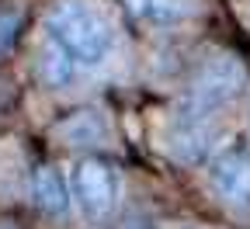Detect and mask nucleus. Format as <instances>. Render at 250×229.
Returning a JSON list of instances; mask_svg holds the SVG:
<instances>
[{
  "label": "nucleus",
  "mask_w": 250,
  "mask_h": 229,
  "mask_svg": "<svg viewBox=\"0 0 250 229\" xmlns=\"http://www.w3.org/2000/svg\"><path fill=\"white\" fill-rule=\"evenodd\" d=\"M45 28H49V39H56L83 66H98L111 52L108 18L98 7L83 4V0H59V4H52Z\"/></svg>",
  "instance_id": "f257e3e1"
},
{
  "label": "nucleus",
  "mask_w": 250,
  "mask_h": 229,
  "mask_svg": "<svg viewBox=\"0 0 250 229\" xmlns=\"http://www.w3.org/2000/svg\"><path fill=\"white\" fill-rule=\"evenodd\" d=\"M243 87H247V66L236 56L219 52V56H208L198 66L191 87H188L184 104L202 111V115H215V111H223L226 104H233L236 97L243 94Z\"/></svg>",
  "instance_id": "f03ea898"
},
{
  "label": "nucleus",
  "mask_w": 250,
  "mask_h": 229,
  "mask_svg": "<svg viewBox=\"0 0 250 229\" xmlns=\"http://www.w3.org/2000/svg\"><path fill=\"white\" fill-rule=\"evenodd\" d=\"M215 143V115H202L181 104V111L167 125V153L181 163H202Z\"/></svg>",
  "instance_id": "7ed1b4c3"
},
{
  "label": "nucleus",
  "mask_w": 250,
  "mask_h": 229,
  "mask_svg": "<svg viewBox=\"0 0 250 229\" xmlns=\"http://www.w3.org/2000/svg\"><path fill=\"white\" fill-rule=\"evenodd\" d=\"M208 184L219 202H226L233 208L250 205V149L247 146L223 149L208 167Z\"/></svg>",
  "instance_id": "20e7f679"
},
{
  "label": "nucleus",
  "mask_w": 250,
  "mask_h": 229,
  "mask_svg": "<svg viewBox=\"0 0 250 229\" xmlns=\"http://www.w3.org/2000/svg\"><path fill=\"white\" fill-rule=\"evenodd\" d=\"M73 191L87 219H104L115 208L118 181L104 160H80L73 170Z\"/></svg>",
  "instance_id": "39448f33"
},
{
  "label": "nucleus",
  "mask_w": 250,
  "mask_h": 229,
  "mask_svg": "<svg viewBox=\"0 0 250 229\" xmlns=\"http://www.w3.org/2000/svg\"><path fill=\"white\" fill-rule=\"evenodd\" d=\"M56 136L66 146H98L108 136V125L98 111H73L56 125Z\"/></svg>",
  "instance_id": "423d86ee"
},
{
  "label": "nucleus",
  "mask_w": 250,
  "mask_h": 229,
  "mask_svg": "<svg viewBox=\"0 0 250 229\" xmlns=\"http://www.w3.org/2000/svg\"><path fill=\"white\" fill-rule=\"evenodd\" d=\"M31 191H35V205L49 215H66L70 208V194L66 184H62L56 167H39L35 177H31Z\"/></svg>",
  "instance_id": "0eeeda50"
},
{
  "label": "nucleus",
  "mask_w": 250,
  "mask_h": 229,
  "mask_svg": "<svg viewBox=\"0 0 250 229\" xmlns=\"http://www.w3.org/2000/svg\"><path fill=\"white\" fill-rule=\"evenodd\" d=\"M73 70H77V59L56 39H45V45L39 52V77H42V83L45 87H66L73 80Z\"/></svg>",
  "instance_id": "6e6552de"
},
{
  "label": "nucleus",
  "mask_w": 250,
  "mask_h": 229,
  "mask_svg": "<svg viewBox=\"0 0 250 229\" xmlns=\"http://www.w3.org/2000/svg\"><path fill=\"white\" fill-rule=\"evenodd\" d=\"M125 7L149 24H174L188 14V0H125Z\"/></svg>",
  "instance_id": "1a4fd4ad"
},
{
  "label": "nucleus",
  "mask_w": 250,
  "mask_h": 229,
  "mask_svg": "<svg viewBox=\"0 0 250 229\" xmlns=\"http://www.w3.org/2000/svg\"><path fill=\"white\" fill-rule=\"evenodd\" d=\"M18 28H21V11L4 7V11H0V56H4V52L14 45V39H18Z\"/></svg>",
  "instance_id": "9d476101"
}]
</instances>
